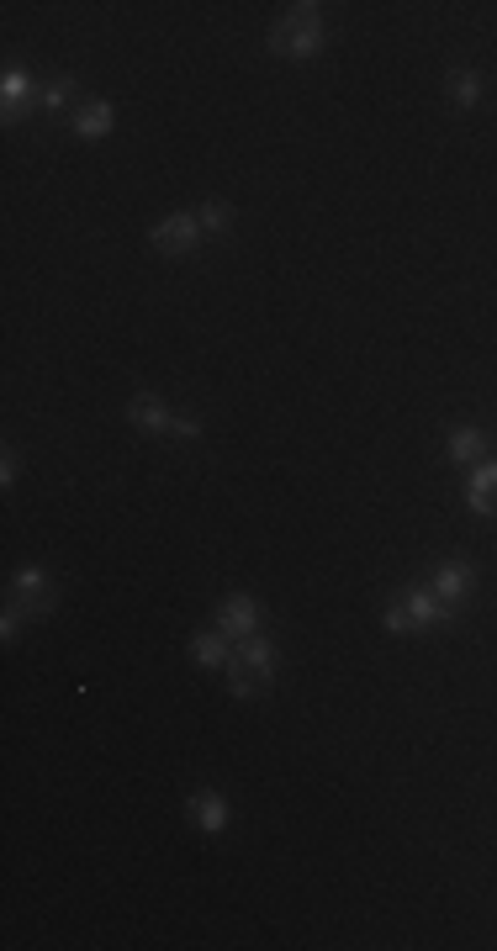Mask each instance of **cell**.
<instances>
[{
    "label": "cell",
    "instance_id": "10",
    "mask_svg": "<svg viewBox=\"0 0 497 951\" xmlns=\"http://www.w3.org/2000/svg\"><path fill=\"white\" fill-rule=\"evenodd\" d=\"M238 661H244V666L254 671V677H260V682H270V677H275V645L265 640V634H249V640L238 645Z\"/></svg>",
    "mask_w": 497,
    "mask_h": 951
},
{
    "label": "cell",
    "instance_id": "9",
    "mask_svg": "<svg viewBox=\"0 0 497 951\" xmlns=\"http://www.w3.org/2000/svg\"><path fill=\"white\" fill-rule=\"evenodd\" d=\"M466 502L476 513H497V460H482L466 476Z\"/></svg>",
    "mask_w": 497,
    "mask_h": 951
},
{
    "label": "cell",
    "instance_id": "13",
    "mask_svg": "<svg viewBox=\"0 0 497 951\" xmlns=\"http://www.w3.org/2000/svg\"><path fill=\"white\" fill-rule=\"evenodd\" d=\"M27 101H32V80H27L22 69H11V74H6V85H0V111H6V122L22 117Z\"/></svg>",
    "mask_w": 497,
    "mask_h": 951
},
{
    "label": "cell",
    "instance_id": "5",
    "mask_svg": "<svg viewBox=\"0 0 497 951\" xmlns=\"http://www.w3.org/2000/svg\"><path fill=\"white\" fill-rule=\"evenodd\" d=\"M11 603L22 608V613H48V608H53V582H48V571H43V566L16 571V576H11Z\"/></svg>",
    "mask_w": 497,
    "mask_h": 951
},
{
    "label": "cell",
    "instance_id": "8",
    "mask_svg": "<svg viewBox=\"0 0 497 951\" xmlns=\"http://www.w3.org/2000/svg\"><path fill=\"white\" fill-rule=\"evenodd\" d=\"M186 814H191V825L207 830V835L228 830V798H223V793H191V798H186Z\"/></svg>",
    "mask_w": 497,
    "mask_h": 951
},
{
    "label": "cell",
    "instance_id": "4",
    "mask_svg": "<svg viewBox=\"0 0 497 951\" xmlns=\"http://www.w3.org/2000/svg\"><path fill=\"white\" fill-rule=\"evenodd\" d=\"M149 244L164 249V254H186L201 244V222L196 212H175V217H159L154 228H149Z\"/></svg>",
    "mask_w": 497,
    "mask_h": 951
},
{
    "label": "cell",
    "instance_id": "3",
    "mask_svg": "<svg viewBox=\"0 0 497 951\" xmlns=\"http://www.w3.org/2000/svg\"><path fill=\"white\" fill-rule=\"evenodd\" d=\"M217 629H223L233 645H244L249 634H260V603H254L249 592H233V598H223V603H217Z\"/></svg>",
    "mask_w": 497,
    "mask_h": 951
},
{
    "label": "cell",
    "instance_id": "1",
    "mask_svg": "<svg viewBox=\"0 0 497 951\" xmlns=\"http://www.w3.org/2000/svg\"><path fill=\"white\" fill-rule=\"evenodd\" d=\"M323 6H291L281 22L270 27V53H281V59H318L323 43H328V22L318 16Z\"/></svg>",
    "mask_w": 497,
    "mask_h": 951
},
{
    "label": "cell",
    "instance_id": "20",
    "mask_svg": "<svg viewBox=\"0 0 497 951\" xmlns=\"http://www.w3.org/2000/svg\"><path fill=\"white\" fill-rule=\"evenodd\" d=\"M170 434H175V439H201V423H196V418H175Z\"/></svg>",
    "mask_w": 497,
    "mask_h": 951
},
{
    "label": "cell",
    "instance_id": "2",
    "mask_svg": "<svg viewBox=\"0 0 497 951\" xmlns=\"http://www.w3.org/2000/svg\"><path fill=\"white\" fill-rule=\"evenodd\" d=\"M445 619H455V608L445 598H434V587H413V592H402V598H392V608H386V629L392 634L429 629V624H445Z\"/></svg>",
    "mask_w": 497,
    "mask_h": 951
},
{
    "label": "cell",
    "instance_id": "14",
    "mask_svg": "<svg viewBox=\"0 0 497 951\" xmlns=\"http://www.w3.org/2000/svg\"><path fill=\"white\" fill-rule=\"evenodd\" d=\"M228 645H233V640H228L223 629H212V634H196V640H191V661H196V666H228V656H233Z\"/></svg>",
    "mask_w": 497,
    "mask_h": 951
},
{
    "label": "cell",
    "instance_id": "17",
    "mask_svg": "<svg viewBox=\"0 0 497 951\" xmlns=\"http://www.w3.org/2000/svg\"><path fill=\"white\" fill-rule=\"evenodd\" d=\"M228 693L233 698H254V693H260V677H254L238 656H228Z\"/></svg>",
    "mask_w": 497,
    "mask_h": 951
},
{
    "label": "cell",
    "instance_id": "18",
    "mask_svg": "<svg viewBox=\"0 0 497 951\" xmlns=\"http://www.w3.org/2000/svg\"><path fill=\"white\" fill-rule=\"evenodd\" d=\"M69 96H75V80H53V85L43 90V96H38V101H43L48 111H59V106H64Z\"/></svg>",
    "mask_w": 497,
    "mask_h": 951
},
{
    "label": "cell",
    "instance_id": "12",
    "mask_svg": "<svg viewBox=\"0 0 497 951\" xmlns=\"http://www.w3.org/2000/svg\"><path fill=\"white\" fill-rule=\"evenodd\" d=\"M445 450H450V460H460V465H476V460L487 455V434H482V428H450Z\"/></svg>",
    "mask_w": 497,
    "mask_h": 951
},
{
    "label": "cell",
    "instance_id": "21",
    "mask_svg": "<svg viewBox=\"0 0 497 951\" xmlns=\"http://www.w3.org/2000/svg\"><path fill=\"white\" fill-rule=\"evenodd\" d=\"M11 481H16V450L0 455V487H11Z\"/></svg>",
    "mask_w": 497,
    "mask_h": 951
},
{
    "label": "cell",
    "instance_id": "15",
    "mask_svg": "<svg viewBox=\"0 0 497 951\" xmlns=\"http://www.w3.org/2000/svg\"><path fill=\"white\" fill-rule=\"evenodd\" d=\"M445 90H450V106H455V111H471L476 101H482V74H476V69H455L450 80H445Z\"/></svg>",
    "mask_w": 497,
    "mask_h": 951
},
{
    "label": "cell",
    "instance_id": "16",
    "mask_svg": "<svg viewBox=\"0 0 497 951\" xmlns=\"http://www.w3.org/2000/svg\"><path fill=\"white\" fill-rule=\"evenodd\" d=\"M196 222H201V233H228L233 228V207H228V201H201Z\"/></svg>",
    "mask_w": 497,
    "mask_h": 951
},
{
    "label": "cell",
    "instance_id": "19",
    "mask_svg": "<svg viewBox=\"0 0 497 951\" xmlns=\"http://www.w3.org/2000/svg\"><path fill=\"white\" fill-rule=\"evenodd\" d=\"M16 629H22V608H6V613H0V634H6V640H16Z\"/></svg>",
    "mask_w": 497,
    "mask_h": 951
},
{
    "label": "cell",
    "instance_id": "11",
    "mask_svg": "<svg viewBox=\"0 0 497 951\" xmlns=\"http://www.w3.org/2000/svg\"><path fill=\"white\" fill-rule=\"evenodd\" d=\"M112 122H117V111L106 106V101H90L75 111V138H106L112 133Z\"/></svg>",
    "mask_w": 497,
    "mask_h": 951
},
{
    "label": "cell",
    "instance_id": "7",
    "mask_svg": "<svg viewBox=\"0 0 497 951\" xmlns=\"http://www.w3.org/2000/svg\"><path fill=\"white\" fill-rule=\"evenodd\" d=\"M127 423L149 428V434H170V428H175V413L154 397V391H138V397L127 402Z\"/></svg>",
    "mask_w": 497,
    "mask_h": 951
},
{
    "label": "cell",
    "instance_id": "6",
    "mask_svg": "<svg viewBox=\"0 0 497 951\" xmlns=\"http://www.w3.org/2000/svg\"><path fill=\"white\" fill-rule=\"evenodd\" d=\"M429 587H434V598H445L450 608H460V603L471 598V587H476V571H471V561H445V566L434 571Z\"/></svg>",
    "mask_w": 497,
    "mask_h": 951
}]
</instances>
